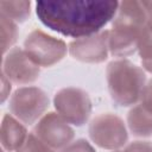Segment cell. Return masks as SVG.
Here are the masks:
<instances>
[{
    "instance_id": "cell-1",
    "label": "cell",
    "mask_w": 152,
    "mask_h": 152,
    "mask_svg": "<svg viewBox=\"0 0 152 152\" xmlns=\"http://www.w3.org/2000/svg\"><path fill=\"white\" fill-rule=\"evenodd\" d=\"M118 1H38L36 12L49 28L68 37L86 38L97 33L119 10Z\"/></svg>"
},
{
    "instance_id": "cell-2",
    "label": "cell",
    "mask_w": 152,
    "mask_h": 152,
    "mask_svg": "<svg viewBox=\"0 0 152 152\" xmlns=\"http://www.w3.org/2000/svg\"><path fill=\"white\" fill-rule=\"evenodd\" d=\"M118 11L113 28L108 31V45L113 55L126 56L138 48L146 24V11L140 1H124Z\"/></svg>"
},
{
    "instance_id": "cell-3",
    "label": "cell",
    "mask_w": 152,
    "mask_h": 152,
    "mask_svg": "<svg viewBox=\"0 0 152 152\" xmlns=\"http://www.w3.org/2000/svg\"><path fill=\"white\" fill-rule=\"evenodd\" d=\"M107 78L112 97L120 106L134 103L142 94L145 75L128 61L112 62L107 69Z\"/></svg>"
},
{
    "instance_id": "cell-4",
    "label": "cell",
    "mask_w": 152,
    "mask_h": 152,
    "mask_svg": "<svg viewBox=\"0 0 152 152\" xmlns=\"http://www.w3.org/2000/svg\"><path fill=\"white\" fill-rule=\"evenodd\" d=\"M66 51L62 40L46 36L42 31H33L25 40V52L36 65H51L59 61Z\"/></svg>"
},
{
    "instance_id": "cell-5",
    "label": "cell",
    "mask_w": 152,
    "mask_h": 152,
    "mask_svg": "<svg viewBox=\"0 0 152 152\" xmlns=\"http://www.w3.org/2000/svg\"><path fill=\"white\" fill-rule=\"evenodd\" d=\"M55 107L59 114L74 125H82L90 114V101L88 95L75 88H68L56 94Z\"/></svg>"
},
{
    "instance_id": "cell-6",
    "label": "cell",
    "mask_w": 152,
    "mask_h": 152,
    "mask_svg": "<svg viewBox=\"0 0 152 152\" xmlns=\"http://www.w3.org/2000/svg\"><path fill=\"white\" fill-rule=\"evenodd\" d=\"M49 103V99L38 88L18 89L11 100L12 113L26 124H32L40 116Z\"/></svg>"
},
{
    "instance_id": "cell-7",
    "label": "cell",
    "mask_w": 152,
    "mask_h": 152,
    "mask_svg": "<svg viewBox=\"0 0 152 152\" xmlns=\"http://www.w3.org/2000/svg\"><path fill=\"white\" fill-rule=\"evenodd\" d=\"M90 137L101 147L115 148L125 144L127 139L125 126L115 115H100L90 125Z\"/></svg>"
},
{
    "instance_id": "cell-8",
    "label": "cell",
    "mask_w": 152,
    "mask_h": 152,
    "mask_svg": "<svg viewBox=\"0 0 152 152\" xmlns=\"http://www.w3.org/2000/svg\"><path fill=\"white\" fill-rule=\"evenodd\" d=\"M36 134L51 148H61L68 145L74 137L72 129L55 113H49L40 120L36 127Z\"/></svg>"
},
{
    "instance_id": "cell-9",
    "label": "cell",
    "mask_w": 152,
    "mask_h": 152,
    "mask_svg": "<svg viewBox=\"0 0 152 152\" xmlns=\"http://www.w3.org/2000/svg\"><path fill=\"white\" fill-rule=\"evenodd\" d=\"M4 74H7L15 83H27L34 81L39 74L38 66L20 49H13L4 59Z\"/></svg>"
},
{
    "instance_id": "cell-10",
    "label": "cell",
    "mask_w": 152,
    "mask_h": 152,
    "mask_svg": "<svg viewBox=\"0 0 152 152\" xmlns=\"http://www.w3.org/2000/svg\"><path fill=\"white\" fill-rule=\"evenodd\" d=\"M108 31L86 37L70 44V53L84 62H101L107 57Z\"/></svg>"
},
{
    "instance_id": "cell-11",
    "label": "cell",
    "mask_w": 152,
    "mask_h": 152,
    "mask_svg": "<svg viewBox=\"0 0 152 152\" xmlns=\"http://www.w3.org/2000/svg\"><path fill=\"white\" fill-rule=\"evenodd\" d=\"M128 122L135 135H150L152 133V81L142 90L140 106L129 112Z\"/></svg>"
},
{
    "instance_id": "cell-12",
    "label": "cell",
    "mask_w": 152,
    "mask_h": 152,
    "mask_svg": "<svg viewBox=\"0 0 152 152\" xmlns=\"http://www.w3.org/2000/svg\"><path fill=\"white\" fill-rule=\"evenodd\" d=\"M25 138H26L25 128L10 115H5L2 121V131H1L2 146L8 151L18 150L24 144Z\"/></svg>"
},
{
    "instance_id": "cell-13",
    "label": "cell",
    "mask_w": 152,
    "mask_h": 152,
    "mask_svg": "<svg viewBox=\"0 0 152 152\" xmlns=\"http://www.w3.org/2000/svg\"><path fill=\"white\" fill-rule=\"evenodd\" d=\"M30 1H1V14L10 19L24 21L30 15Z\"/></svg>"
},
{
    "instance_id": "cell-14",
    "label": "cell",
    "mask_w": 152,
    "mask_h": 152,
    "mask_svg": "<svg viewBox=\"0 0 152 152\" xmlns=\"http://www.w3.org/2000/svg\"><path fill=\"white\" fill-rule=\"evenodd\" d=\"M63 152H94V150L91 148V146L84 141V140H78L76 142H74L72 145H70L65 151Z\"/></svg>"
},
{
    "instance_id": "cell-15",
    "label": "cell",
    "mask_w": 152,
    "mask_h": 152,
    "mask_svg": "<svg viewBox=\"0 0 152 152\" xmlns=\"http://www.w3.org/2000/svg\"><path fill=\"white\" fill-rule=\"evenodd\" d=\"M121 152H152V145H150L148 142L137 141L134 144H131L125 151Z\"/></svg>"
},
{
    "instance_id": "cell-16",
    "label": "cell",
    "mask_w": 152,
    "mask_h": 152,
    "mask_svg": "<svg viewBox=\"0 0 152 152\" xmlns=\"http://www.w3.org/2000/svg\"><path fill=\"white\" fill-rule=\"evenodd\" d=\"M118 152H121V151H118Z\"/></svg>"
}]
</instances>
